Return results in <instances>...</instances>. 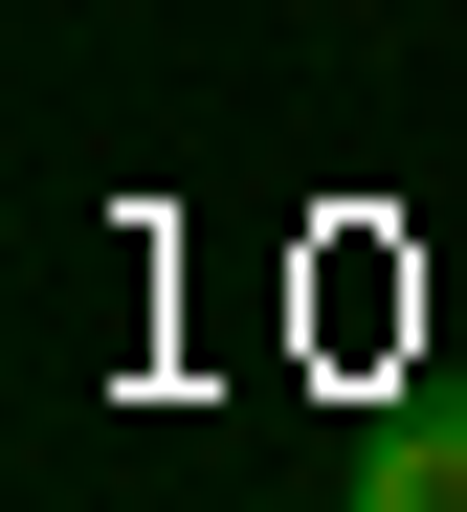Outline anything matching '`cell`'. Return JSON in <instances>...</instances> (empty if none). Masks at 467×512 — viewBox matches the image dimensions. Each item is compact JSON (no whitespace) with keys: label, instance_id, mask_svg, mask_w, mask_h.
Instances as JSON below:
<instances>
[{"label":"cell","instance_id":"cell-1","mask_svg":"<svg viewBox=\"0 0 467 512\" xmlns=\"http://www.w3.org/2000/svg\"><path fill=\"white\" fill-rule=\"evenodd\" d=\"M379 512H467V423H401V446H379Z\"/></svg>","mask_w":467,"mask_h":512}]
</instances>
